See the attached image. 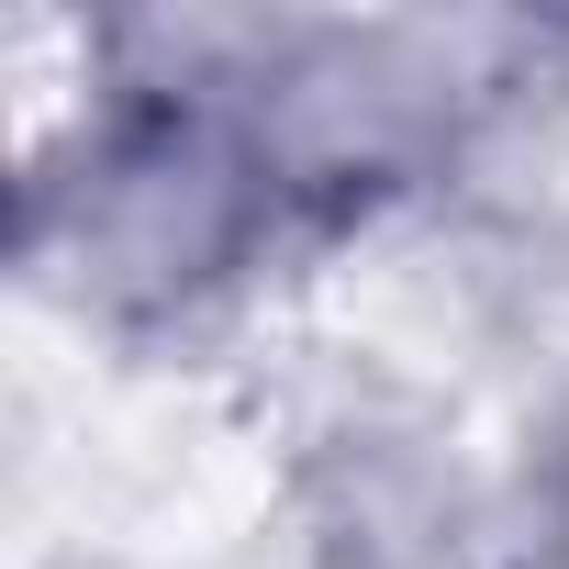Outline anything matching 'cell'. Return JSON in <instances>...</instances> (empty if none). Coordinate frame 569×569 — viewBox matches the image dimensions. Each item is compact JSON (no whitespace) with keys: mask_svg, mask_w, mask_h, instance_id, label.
Here are the masks:
<instances>
[{"mask_svg":"<svg viewBox=\"0 0 569 569\" xmlns=\"http://www.w3.org/2000/svg\"><path fill=\"white\" fill-rule=\"evenodd\" d=\"M525 536H536L547 558H569V402H558V425H547L536 458H525Z\"/></svg>","mask_w":569,"mask_h":569,"instance_id":"obj_1","label":"cell"}]
</instances>
